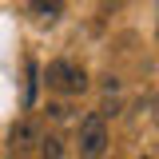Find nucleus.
Returning a JSON list of instances; mask_svg holds the SVG:
<instances>
[{"label":"nucleus","mask_w":159,"mask_h":159,"mask_svg":"<svg viewBox=\"0 0 159 159\" xmlns=\"http://www.w3.org/2000/svg\"><path fill=\"white\" fill-rule=\"evenodd\" d=\"M155 40H159V32H155Z\"/></svg>","instance_id":"6e6552de"},{"label":"nucleus","mask_w":159,"mask_h":159,"mask_svg":"<svg viewBox=\"0 0 159 159\" xmlns=\"http://www.w3.org/2000/svg\"><path fill=\"white\" fill-rule=\"evenodd\" d=\"M8 139H12V151H32V147H40V127H36V119H20Z\"/></svg>","instance_id":"7ed1b4c3"},{"label":"nucleus","mask_w":159,"mask_h":159,"mask_svg":"<svg viewBox=\"0 0 159 159\" xmlns=\"http://www.w3.org/2000/svg\"><path fill=\"white\" fill-rule=\"evenodd\" d=\"M123 4H127V0H99V8H103V12H119Z\"/></svg>","instance_id":"0eeeda50"},{"label":"nucleus","mask_w":159,"mask_h":159,"mask_svg":"<svg viewBox=\"0 0 159 159\" xmlns=\"http://www.w3.org/2000/svg\"><path fill=\"white\" fill-rule=\"evenodd\" d=\"M44 84L60 96H80V92H88V72L72 60H52L44 72Z\"/></svg>","instance_id":"f257e3e1"},{"label":"nucleus","mask_w":159,"mask_h":159,"mask_svg":"<svg viewBox=\"0 0 159 159\" xmlns=\"http://www.w3.org/2000/svg\"><path fill=\"white\" fill-rule=\"evenodd\" d=\"M36 99V64H28V92H24V103Z\"/></svg>","instance_id":"423d86ee"},{"label":"nucleus","mask_w":159,"mask_h":159,"mask_svg":"<svg viewBox=\"0 0 159 159\" xmlns=\"http://www.w3.org/2000/svg\"><path fill=\"white\" fill-rule=\"evenodd\" d=\"M28 12L40 20V24H56L64 16V0H28Z\"/></svg>","instance_id":"20e7f679"},{"label":"nucleus","mask_w":159,"mask_h":159,"mask_svg":"<svg viewBox=\"0 0 159 159\" xmlns=\"http://www.w3.org/2000/svg\"><path fill=\"white\" fill-rule=\"evenodd\" d=\"M40 159H64V139L60 135H40Z\"/></svg>","instance_id":"39448f33"},{"label":"nucleus","mask_w":159,"mask_h":159,"mask_svg":"<svg viewBox=\"0 0 159 159\" xmlns=\"http://www.w3.org/2000/svg\"><path fill=\"white\" fill-rule=\"evenodd\" d=\"M76 147H80V159H103V151H107V123H103V116H84Z\"/></svg>","instance_id":"f03ea898"}]
</instances>
